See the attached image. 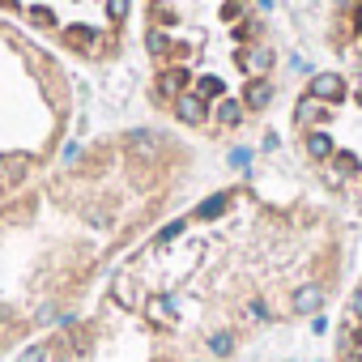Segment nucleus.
I'll use <instances>...</instances> for the list:
<instances>
[{
  "instance_id": "obj_1",
  "label": "nucleus",
  "mask_w": 362,
  "mask_h": 362,
  "mask_svg": "<svg viewBox=\"0 0 362 362\" xmlns=\"http://www.w3.org/2000/svg\"><path fill=\"white\" fill-rule=\"evenodd\" d=\"M311 94L324 98V103H341V98H345V81H341L337 73H315V77H311Z\"/></svg>"
},
{
  "instance_id": "obj_2",
  "label": "nucleus",
  "mask_w": 362,
  "mask_h": 362,
  "mask_svg": "<svg viewBox=\"0 0 362 362\" xmlns=\"http://www.w3.org/2000/svg\"><path fill=\"white\" fill-rule=\"evenodd\" d=\"M294 119H298L303 128H311V124H324V119H328V103H324V98H315V94H307V98H298V107H294Z\"/></svg>"
},
{
  "instance_id": "obj_3",
  "label": "nucleus",
  "mask_w": 362,
  "mask_h": 362,
  "mask_svg": "<svg viewBox=\"0 0 362 362\" xmlns=\"http://www.w3.org/2000/svg\"><path fill=\"white\" fill-rule=\"evenodd\" d=\"M175 115L184 119V124H205L209 111H205V98L201 94H179L175 98Z\"/></svg>"
},
{
  "instance_id": "obj_4",
  "label": "nucleus",
  "mask_w": 362,
  "mask_h": 362,
  "mask_svg": "<svg viewBox=\"0 0 362 362\" xmlns=\"http://www.w3.org/2000/svg\"><path fill=\"white\" fill-rule=\"evenodd\" d=\"M290 307L298 311V315H311V311H320L324 307V286H303V290H294V298H290Z\"/></svg>"
},
{
  "instance_id": "obj_5",
  "label": "nucleus",
  "mask_w": 362,
  "mask_h": 362,
  "mask_svg": "<svg viewBox=\"0 0 362 362\" xmlns=\"http://www.w3.org/2000/svg\"><path fill=\"white\" fill-rule=\"evenodd\" d=\"M158 94H162V98L188 94V69H166V73L158 77Z\"/></svg>"
},
{
  "instance_id": "obj_6",
  "label": "nucleus",
  "mask_w": 362,
  "mask_h": 362,
  "mask_svg": "<svg viewBox=\"0 0 362 362\" xmlns=\"http://www.w3.org/2000/svg\"><path fill=\"white\" fill-rule=\"evenodd\" d=\"M226 209H230V197H226V192H214V197H205V201L197 205V218H201V222H214V218H222Z\"/></svg>"
},
{
  "instance_id": "obj_7",
  "label": "nucleus",
  "mask_w": 362,
  "mask_h": 362,
  "mask_svg": "<svg viewBox=\"0 0 362 362\" xmlns=\"http://www.w3.org/2000/svg\"><path fill=\"white\" fill-rule=\"evenodd\" d=\"M307 153H311L315 162H328V158L337 153V145H332L328 132H307Z\"/></svg>"
},
{
  "instance_id": "obj_8",
  "label": "nucleus",
  "mask_w": 362,
  "mask_h": 362,
  "mask_svg": "<svg viewBox=\"0 0 362 362\" xmlns=\"http://www.w3.org/2000/svg\"><path fill=\"white\" fill-rule=\"evenodd\" d=\"M269 64H273V52H269V47H256V52H243V69H247L252 77H260V73H269Z\"/></svg>"
},
{
  "instance_id": "obj_9",
  "label": "nucleus",
  "mask_w": 362,
  "mask_h": 362,
  "mask_svg": "<svg viewBox=\"0 0 362 362\" xmlns=\"http://www.w3.org/2000/svg\"><path fill=\"white\" fill-rule=\"evenodd\" d=\"M269 98H273V86H269V81H252L247 94H243V107L260 111V107H269Z\"/></svg>"
},
{
  "instance_id": "obj_10",
  "label": "nucleus",
  "mask_w": 362,
  "mask_h": 362,
  "mask_svg": "<svg viewBox=\"0 0 362 362\" xmlns=\"http://www.w3.org/2000/svg\"><path fill=\"white\" fill-rule=\"evenodd\" d=\"M149 320H158V324H170L175 320V298H166V294H158V298H149Z\"/></svg>"
},
{
  "instance_id": "obj_11",
  "label": "nucleus",
  "mask_w": 362,
  "mask_h": 362,
  "mask_svg": "<svg viewBox=\"0 0 362 362\" xmlns=\"http://www.w3.org/2000/svg\"><path fill=\"white\" fill-rule=\"evenodd\" d=\"M239 119H243V103H235V98H222V103H218V124L235 128Z\"/></svg>"
},
{
  "instance_id": "obj_12",
  "label": "nucleus",
  "mask_w": 362,
  "mask_h": 362,
  "mask_svg": "<svg viewBox=\"0 0 362 362\" xmlns=\"http://www.w3.org/2000/svg\"><path fill=\"white\" fill-rule=\"evenodd\" d=\"M184 230H188V222H184V218H175V222H166V226L158 230V239H153V243H158V247H166V243H175Z\"/></svg>"
},
{
  "instance_id": "obj_13",
  "label": "nucleus",
  "mask_w": 362,
  "mask_h": 362,
  "mask_svg": "<svg viewBox=\"0 0 362 362\" xmlns=\"http://www.w3.org/2000/svg\"><path fill=\"white\" fill-rule=\"evenodd\" d=\"M328 162H332V170H337V175H354V170H358V153H349V149L332 153Z\"/></svg>"
},
{
  "instance_id": "obj_14",
  "label": "nucleus",
  "mask_w": 362,
  "mask_h": 362,
  "mask_svg": "<svg viewBox=\"0 0 362 362\" xmlns=\"http://www.w3.org/2000/svg\"><path fill=\"white\" fill-rule=\"evenodd\" d=\"M222 90H226L222 77H201V81H197V94H201V98H222Z\"/></svg>"
},
{
  "instance_id": "obj_15",
  "label": "nucleus",
  "mask_w": 362,
  "mask_h": 362,
  "mask_svg": "<svg viewBox=\"0 0 362 362\" xmlns=\"http://www.w3.org/2000/svg\"><path fill=\"white\" fill-rule=\"evenodd\" d=\"M209 349L226 358V354H235V337H230V332H214V337H209Z\"/></svg>"
},
{
  "instance_id": "obj_16",
  "label": "nucleus",
  "mask_w": 362,
  "mask_h": 362,
  "mask_svg": "<svg viewBox=\"0 0 362 362\" xmlns=\"http://www.w3.org/2000/svg\"><path fill=\"white\" fill-rule=\"evenodd\" d=\"M145 43H149V52H153V56H166V52H170V39H166L162 30H149V39H145Z\"/></svg>"
},
{
  "instance_id": "obj_17",
  "label": "nucleus",
  "mask_w": 362,
  "mask_h": 362,
  "mask_svg": "<svg viewBox=\"0 0 362 362\" xmlns=\"http://www.w3.org/2000/svg\"><path fill=\"white\" fill-rule=\"evenodd\" d=\"M128 145L132 149H149L153 145V132H128Z\"/></svg>"
},
{
  "instance_id": "obj_18",
  "label": "nucleus",
  "mask_w": 362,
  "mask_h": 362,
  "mask_svg": "<svg viewBox=\"0 0 362 362\" xmlns=\"http://www.w3.org/2000/svg\"><path fill=\"white\" fill-rule=\"evenodd\" d=\"M124 13H128V0H107V18L124 22Z\"/></svg>"
},
{
  "instance_id": "obj_19",
  "label": "nucleus",
  "mask_w": 362,
  "mask_h": 362,
  "mask_svg": "<svg viewBox=\"0 0 362 362\" xmlns=\"http://www.w3.org/2000/svg\"><path fill=\"white\" fill-rule=\"evenodd\" d=\"M43 358H47V349H43V345H30V349H22L18 362H43Z\"/></svg>"
},
{
  "instance_id": "obj_20",
  "label": "nucleus",
  "mask_w": 362,
  "mask_h": 362,
  "mask_svg": "<svg viewBox=\"0 0 362 362\" xmlns=\"http://www.w3.org/2000/svg\"><path fill=\"white\" fill-rule=\"evenodd\" d=\"M90 39H94V35H90V30H69V43H73V47H86V43H90Z\"/></svg>"
},
{
  "instance_id": "obj_21",
  "label": "nucleus",
  "mask_w": 362,
  "mask_h": 362,
  "mask_svg": "<svg viewBox=\"0 0 362 362\" xmlns=\"http://www.w3.org/2000/svg\"><path fill=\"white\" fill-rule=\"evenodd\" d=\"M247 311H252V320H269V303H264V298H256Z\"/></svg>"
},
{
  "instance_id": "obj_22",
  "label": "nucleus",
  "mask_w": 362,
  "mask_h": 362,
  "mask_svg": "<svg viewBox=\"0 0 362 362\" xmlns=\"http://www.w3.org/2000/svg\"><path fill=\"white\" fill-rule=\"evenodd\" d=\"M239 13H243V5H239V0H226V9H222V18H226V22H235Z\"/></svg>"
},
{
  "instance_id": "obj_23",
  "label": "nucleus",
  "mask_w": 362,
  "mask_h": 362,
  "mask_svg": "<svg viewBox=\"0 0 362 362\" xmlns=\"http://www.w3.org/2000/svg\"><path fill=\"white\" fill-rule=\"evenodd\" d=\"M30 18H35V26H52V13L47 9H30Z\"/></svg>"
},
{
  "instance_id": "obj_24",
  "label": "nucleus",
  "mask_w": 362,
  "mask_h": 362,
  "mask_svg": "<svg viewBox=\"0 0 362 362\" xmlns=\"http://www.w3.org/2000/svg\"><path fill=\"white\" fill-rule=\"evenodd\" d=\"M230 166H247V149H230Z\"/></svg>"
},
{
  "instance_id": "obj_25",
  "label": "nucleus",
  "mask_w": 362,
  "mask_h": 362,
  "mask_svg": "<svg viewBox=\"0 0 362 362\" xmlns=\"http://www.w3.org/2000/svg\"><path fill=\"white\" fill-rule=\"evenodd\" d=\"M311 332H320V337H324V332H328V320H324V315H315V320H311Z\"/></svg>"
},
{
  "instance_id": "obj_26",
  "label": "nucleus",
  "mask_w": 362,
  "mask_h": 362,
  "mask_svg": "<svg viewBox=\"0 0 362 362\" xmlns=\"http://www.w3.org/2000/svg\"><path fill=\"white\" fill-rule=\"evenodd\" d=\"M349 311H354V320H362V290L354 294V303H349Z\"/></svg>"
},
{
  "instance_id": "obj_27",
  "label": "nucleus",
  "mask_w": 362,
  "mask_h": 362,
  "mask_svg": "<svg viewBox=\"0 0 362 362\" xmlns=\"http://www.w3.org/2000/svg\"><path fill=\"white\" fill-rule=\"evenodd\" d=\"M354 26H358V30H362V5H358V13H354Z\"/></svg>"
},
{
  "instance_id": "obj_28",
  "label": "nucleus",
  "mask_w": 362,
  "mask_h": 362,
  "mask_svg": "<svg viewBox=\"0 0 362 362\" xmlns=\"http://www.w3.org/2000/svg\"><path fill=\"white\" fill-rule=\"evenodd\" d=\"M0 5H9V0H0Z\"/></svg>"
}]
</instances>
